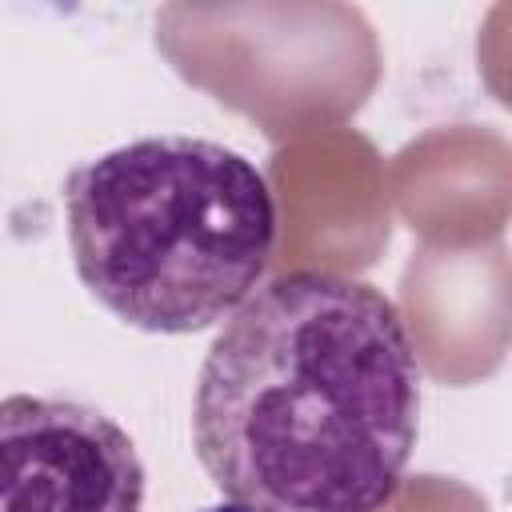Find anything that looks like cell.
<instances>
[{
  "mask_svg": "<svg viewBox=\"0 0 512 512\" xmlns=\"http://www.w3.org/2000/svg\"><path fill=\"white\" fill-rule=\"evenodd\" d=\"M420 416L400 308L368 280L288 272L216 332L192 444L224 500L260 512H384Z\"/></svg>",
  "mask_w": 512,
  "mask_h": 512,
  "instance_id": "6da1fadb",
  "label": "cell"
},
{
  "mask_svg": "<svg viewBox=\"0 0 512 512\" xmlns=\"http://www.w3.org/2000/svg\"><path fill=\"white\" fill-rule=\"evenodd\" d=\"M64 212L84 288L160 336L224 324L264 284L280 236L264 172L200 136H144L72 168Z\"/></svg>",
  "mask_w": 512,
  "mask_h": 512,
  "instance_id": "7a4b0ae2",
  "label": "cell"
},
{
  "mask_svg": "<svg viewBox=\"0 0 512 512\" xmlns=\"http://www.w3.org/2000/svg\"><path fill=\"white\" fill-rule=\"evenodd\" d=\"M0 512H144V464L100 408L16 392L0 400Z\"/></svg>",
  "mask_w": 512,
  "mask_h": 512,
  "instance_id": "3957f363",
  "label": "cell"
},
{
  "mask_svg": "<svg viewBox=\"0 0 512 512\" xmlns=\"http://www.w3.org/2000/svg\"><path fill=\"white\" fill-rule=\"evenodd\" d=\"M204 512H260V508H248V504H236V500H220V504H212Z\"/></svg>",
  "mask_w": 512,
  "mask_h": 512,
  "instance_id": "277c9868",
  "label": "cell"
}]
</instances>
